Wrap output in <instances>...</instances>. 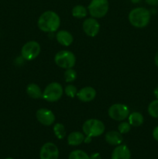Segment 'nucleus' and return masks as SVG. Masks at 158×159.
Segmentation results:
<instances>
[{"instance_id":"10","label":"nucleus","mask_w":158,"mask_h":159,"mask_svg":"<svg viewBox=\"0 0 158 159\" xmlns=\"http://www.w3.org/2000/svg\"><path fill=\"white\" fill-rule=\"evenodd\" d=\"M82 29L87 36L94 37L99 34L100 30V25L95 18L90 17L85 19L82 24Z\"/></svg>"},{"instance_id":"5","label":"nucleus","mask_w":158,"mask_h":159,"mask_svg":"<svg viewBox=\"0 0 158 159\" xmlns=\"http://www.w3.org/2000/svg\"><path fill=\"white\" fill-rule=\"evenodd\" d=\"M56 65L64 69L72 68L75 65L76 57L74 53L67 50L60 51L56 54L54 57Z\"/></svg>"},{"instance_id":"32","label":"nucleus","mask_w":158,"mask_h":159,"mask_svg":"<svg viewBox=\"0 0 158 159\" xmlns=\"http://www.w3.org/2000/svg\"><path fill=\"white\" fill-rule=\"evenodd\" d=\"M5 159H13V158H5Z\"/></svg>"},{"instance_id":"8","label":"nucleus","mask_w":158,"mask_h":159,"mask_svg":"<svg viewBox=\"0 0 158 159\" xmlns=\"http://www.w3.org/2000/svg\"><path fill=\"white\" fill-rule=\"evenodd\" d=\"M108 116L114 120L122 121L128 118L129 115V109L125 104H113L108 109Z\"/></svg>"},{"instance_id":"11","label":"nucleus","mask_w":158,"mask_h":159,"mask_svg":"<svg viewBox=\"0 0 158 159\" xmlns=\"http://www.w3.org/2000/svg\"><path fill=\"white\" fill-rule=\"evenodd\" d=\"M36 117L37 120L44 126H50L55 121V115L51 111L46 108H40L36 113Z\"/></svg>"},{"instance_id":"26","label":"nucleus","mask_w":158,"mask_h":159,"mask_svg":"<svg viewBox=\"0 0 158 159\" xmlns=\"http://www.w3.org/2000/svg\"><path fill=\"white\" fill-rule=\"evenodd\" d=\"M146 3L149 6H158V0H145Z\"/></svg>"},{"instance_id":"17","label":"nucleus","mask_w":158,"mask_h":159,"mask_svg":"<svg viewBox=\"0 0 158 159\" xmlns=\"http://www.w3.org/2000/svg\"><path fill=\"white\" fill-rule=\"evenodd\" d=\"M26 93L32 99H38L42 98L43 92L37 84L30 83L26 87Z\"/></svg>"},{"instance_id":"14","label":"nucleus","mask_w":158,"mask_h":159,"mask_svg":"<svg viewBox=\"0 0 158 159\" xmlns=\"http://www.w3.org/2000/svg\"><path fill=\"white\" fill-rule=\"evenodd\" d=\"M56 39H57V41L64 47L70 46L74 41V37H73L72 34L64 30H59L57 33Z\"/></svg>"},{"instance_id":"22","label":"nucleus","mask_w":158,"mask_h":159,"mask_svg":"<svg viewBox=\"0 0 158 159\" xmlns=\"http://www.w3.org/2000/svg\"><path fill=\"white\" fill-rule=\"evenodd\" d=\"M68 159H90V157L84 151L74 150L70 153Z\"/></svg>"},{"instance_id":"3","label":"nucleus","mask_w":158,"mask_h":159,"mask_svg":"<svg viewBox=\"0 0 158 159\" xmlns=\"http://www.w3.org/2000/svg\"><path fill=\"white\" fill-rule=\"evenodd\" d=\"M105 130V124L97 119L87 120L82 125L84 134L90 138H96L103 134Z\"/></svg>"},{"instance_id":"6","label":"nucleus","mask_w":158,"mask_h":159,"mask_svg":"<svg viewBox=\"0 0 158 159\" xmlns=\"http://www.w3.org/2000/svg\"><path fill=\"white\" fill-rule=\"evenodd\" d=\"M63 93V87L60 83L51 82L46 85V88L43 91L42 98L47 102H57L62 97Z\"/></svg>"},{"instance_id":"4","label":"nucleus","mask_w":158,"mask_h":159,"mask_svg":"<svg viewBox=\"0 0 158 159\" xmlns=\"http://www.w3.org/2000/svg\"><path fill=\"white\" fill-rule=\"evenodd\" d=\"M87 9L91 17L100 19L107 14L109 3L108 0H91Z\"/></svg>"},{"instance_id":"29","label":"nucleus","mask_w":158,"mask_h":159,"mask_svg":"<svg viewBox=\"0 0 158 159\" xmlns=\"http://www.w3.org/2000/svg\"><path fill=\"white\" fill-rule=\"evenodd\" d=\"M154 62H155V65H156V66L158 68V51H156V53L155 54Z\"/></svg>"},{"instance_id":"19","label":"nucleus","mask_w":158,"mask_h":159,"mask_svg":"<svg viewBox=\"0 0 158 159\" xmlns=\"http://www.w3.org/2000/svg\"><path fill=\"white\" fill-rule=\"evenodd\" d=\"M88 9L82 5H77L74 6L71 11V14L76 19H83L88 15Z\"/></svg>"},{"instance_id":"28","label":"nucleus","mask_w":158,"mask_h":159,"mask_svg":"<svg viewBox=\"0 0 158 159\" xmlns=\"http://www.w3.org/2000/svg\"><path fill=\"white\" fill-rule=\"evenodd\" d=\"M90 159H102V157H101V155L99 153H93L90 155Z\"/></svg>"},{"instance_id":"23","label":"nucleus","mask_w":158,"mask_h":159,"mask_svg":"<svg viewBox=\"0 0 158 159\" xmlns=\"http://www.w3.org/2000/svg\"><path fill=\"white\" fill-rule=\"evenodd\" d=\"M64 79L66 82H72L77 79V72L74 69L72 68H68V69H66L65 71L64 75Z\"/></svg>"},{"instance_id":"24","label":"nucleus","mask_w":158,"mask_h":159,"mask_svg":"<svg viewBox=\"0 0 158 159\" xmlns=\"http://www.w3.org/2000/svg\"><path fill=\"white\" fill-rule=\"evenodd\" d=\"M64 92L65 93V94L70 98H74V96H77V89L76 88L75 85H68L66 87H65L64 90Z\"/></svg>"},{"instance_id":"2","label":"nucleus","mask_w":158,"mask_h":159,"mask_svg":"<svg viewBox=\"0 0 158 159\" xmlns=\"http://www.w3.org/2000/svg\"><path fill=\"white\" fill-rule=\"evenodd\" d=\"M150 12L144 7H136L129 13L130 24L136 28L146 27L150 21Z\"/></svg>"},{"instance_id":"15","label":"nucleus","mask_w":158,"mask_h":159,"mask_svg":"<svg viewBox=\"0 0 158 159\" xmlns=\"http://www.w3.org/2000/svg\"><path fill=\"white\" fill-rule=\"evenodd\" d=\"M105 139L108 144L112 146L119 145V144H122V141H123L122 134L119 133V131H116V130L108 131L105 134Z\"/></svg>"},{"instance_id":"13","label":"nucleus","mask_w":158,"mask_h":159,"mask_svg":"<svg viewBox=\"0 0 158 159\" xmlns=\"http://www.w3.org/2000/svg\"><path fill=\"white\" fill-rule=\"evenodd\" d=\"M131 152L129 148L125 144L116 146L111 155V159H130Z\"/></svg>"},{"instance_id":"30","label":"nucleus","mask_w":158,"mask_h":159,"mask_svg":"<svg viewBox=\"0 0 158 159\" xmlns=\"http://www.w3.org/2000/svg\"><path fill=\"white\" fill-rule=\"evenodd\" d=\"M153 95H154V96L156 99H158V86L156 87L154 89V91H153Z\"/></svg>"},{"instance_id":"7","label":"nucleus","mask_w":158,"mask_h":159,"mask_svg":"<svg viewBox=\"0 0 158 159\" xmlns=\"http://www.w3.org/2000/svg\"><path fill=\"white\" fill-rule=\"evenodd\" d=\"M41 48L38 42L30 40L25 43L21 49V56L24 60L33 61L38 57Z\"/></svg>"},{"instance_id":"31","label":"nucleus","mask_w":158,"mask_h":159,"mask_svg":"<svg viewBox=\"0 0 158 159\" xmlns=\"http://www.w3.org/2000/svg\"><path fill=\"white\" fill-rule=\"evenodd\" d=\"M130 1H131L133 3H135V4H136V3H139V2L141 1V0H130Z\"/></svg>"},{"instance_id":"9","label":"nucleus","mask_w":158,"mask_h":159,"mask_svg":"<svg viewBox=\"0 0 158 159\" xmlns=\"http://www.w3.org/2000/svg\"><path fill=\"white\" fill-rule=\"evenodd\" d=\"M59 150L55 144L52 142L45 143L40 152V159H58Z\"/></svg>"},{"instance_id":"21","label":"nucleus","mask_w":158,"mask_h":159,"mask_svg":"<svg viewBox=\"0 0 158 159\" xmlns=\"http://www.w3.org/2000/svg\"><path fill=\"white\" fill-rule=\"evenodd\" d=\"M149 115L153 118L158 119V99L153 100L148 106L147 108Z\"/></svg>"},{"instance_id":"25","label":"nucleus","mask_w":158,"mask_h":159,"mask_svg":"<svg viewBox=\"0 0 158 159\" xmlns=\"http://www.w3.org/2000/svg\"><path fill=\"white\" fill-rule=\"evenodd\" d=\"M130 130H131V125L129 122H125V121L122 122V121L118 126V131L122 134L129 133Z\"/></svg>"},{"instance_id":"18","label":"nucleus","mask_w":158,"mask_h":159,"mask_svg":"<svg viewBox=\"0 0 158 159\" xmlns=\"http://www.w3.org/2000/svg\"><path fill=\"white\" fill-rule=\"evenodd\" d=\"M129 123L133 127H139L144 122L143 116L139 112H133L129 113L128 116Z\"/></svg>"},{"instance_id":"12","label":"nucleus","mask_w":158,"mask_h":159,"mask_svg":"<svg viewBox=\"0 0 158 159\" xmlns=\"http://www.w3.org/2000/svg\"><path fill=\"white\" fill-rule=\"evenodd\" d=\"M77 99L84 102H88L92 101L96 96V90L91 86H85L77 91Z\"/></svg>"},{"instance_id":"1","label":"nucleus","mask_w":158,"mask_h":159,"mask_svg":"<svg viewBox=\"0 0 158 159\" xmlns=\"http://www.w3.org/2000/svg\"><path fill=\"white\" fill-rule=\"evenodd\" d=\"M60 19L58 14L51 10L45 11L40 16L37 21L39 29L45 33H54L59 29Z\"/></svg>"},{"instance_id":"16","label":"nucleus","mask_w":158,"mask_h":159,"mask_svg":"<svg viewBox=\"0 0 158 159\" xmlns=\"http://www.w3.org/2000/svg\"><path fill=\"white\" fill-rule=\"evenodd\" d=\"M85 138L84 133L79 131L71 132L68 136V143L71 146H78L84 142Z\"/></svg>"},{"instance_id":"27","label":"nucleus","mask_w":158,"mask_h":159,"mask_svg":"<svg viewBox=\"0 0 158 159\" xmlns=\"http://www.w3.org/2000/svg\"><path fill=\"white\" fill-rule=\"evenodd\" d=\"M152 134H153V138H154L155 141H158V126H156V127L153 129Z\"/></svg>"},{"instance_id":"20","label":"nucleus","mask_w":158,"mask_h":159,"mask_svg":"<svg viewBox=\"0 0 158 159\" xmlns=\"http://www.w3.org/2000/svg\"><path fill=\"white\" fill-rule=\"evenodd\" d=\"M53 129H54V134L58 139L61 140L65 138V136H66V129H65L64 124H60V123H57V124H54Z\"/></svg>"}]
</instances>
